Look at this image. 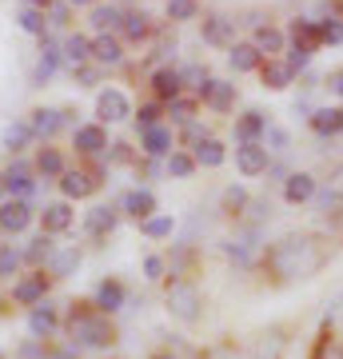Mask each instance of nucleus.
<instances>
[{"instance_id": "37998d69", "label": "nucleus", "mask_w": 343, "mask_h": 359, "mask_svg": "<svg viewBox=\"0 0 343 359\" xmlns=\"http://www.w3.org/2000/svg\"><path fill=\"white\" fill-rule=\"evenodd\" d=\"M40 172H44V176H60L64 172V160L56 152H44L40 156Z\"/></svg>"}, {"instance_id": "5701e85b", "label": "nucleus", "mask_w": 343, "mask_h": 359, "mask_svg": "<svg viewBox=\"0 0 343 359\" xmlns=\"http://www.w3.org/2000/svg\"><path fill=\"white\" fill-rule=\"evenodd\" d=\"M60 124H64V112H56V108H40V112H32V132H36V136H52Z\"/></svg>"}, {"instance_id": "c9c22d12", "label": "nucleus", "mask_w": 343, "mask_h": 359, "mask_svg": "<svg viewBox=\"0 0 343 359\" xmlns=\"http://www.w3.org/2000/svg\"><path fill=\"white\" fill-rule=\"evenodd\" d=\"M52 252H56V248H52L48 240H44V236H36V240L28 244L25 259H28V264H48V259H52Z\"/></svg>"}, {"instance_id": "79ce46f5", "label": "nucleus", "mask_w": 343, "mask_h": 359, "mask_svg": "<svg viewBox=\"0 0 343 359\" xmlns=\"http://www.w3.org/2000/svg\"><path fill=\"white\" fill-rule=\"evenodd\" d=\"M243 204H248V192H243V188H236V184H231L228 192H224V208H228V212H240Z\"/></svg>"}, {"instance_id": "ddd939ff", "label": "nucleus", "mask_w": 343, "mask_h": 359, "mask_svg": "<svg viewBox=\"0 0 343 359\" xmlns=\"http://www.w3.org/2000/svg\"><path fill=\"white\" fill-rule=\"evenodd\" d=\"M92 188H96V180H92L88 172H64V180H60V192L68 196V200H80V196H88Z\"/></svg>"}, {"instance_id": "4468645a", "label": "nucleus", "mask_w": 343, "mask_h": 359, "mask_svg": "<svg viewBox=\"0 0 343 359\" xmlns=\"http://www.w3.org/2000/svg\"><path fill=\"white\" fill-rule=\"evenodd\" d=\"M231 32H236V20H228V16L203 20V40L208 44H231Z\"/></svg>"}, {"instance_id": "e433bc0d", "label": "nucleus", "mask_w": 343, "mask_h": 359, "mask_svg": "<svg viewBox=\"0 0 343 359\" xmlns=\"http://www.w3.org/2000/svg\"><path fill=\"white\" fill-rule=\"evenodd\" d=\"M180 84H188V88L203 92V88H208V72H203L200 65H188V68H180Z\"/></svg>"}, {"instance_id": "dca6fc26", "label": "nucleus", "mask_w": 343, "mask_h": 359, "mask_svg": "<svg viewBox=\"0 0 343 359\" xmlns=\"http://www.w3.org/2000/svg\"><path fill=\"white\" fill-rule=\"evenodd\" d=\"M60 56H64V65L80 68L92 56V40L88 36H68V40H64V48H60Z\"/></svg>"}, {"instance_id": "b1692460", "label": "nucleus", "mask_w": 343, "mask_h": 359, "mask_svg": "<svg viewBox=\"0 0 343 359\" xmlns=\"http://www.w3.org/2000/svg\"><path fill=\"white\" fill-rule=\"evenodd\" d=\"M196 164L220 168V164H224V144H220V140H200V144H196Z\"/></svg>"}, {"instance_id": "20e7f679", "label": "nucleus", "mask_w": 343, "mask_h": 359, "mask_svg": "<svg viewBox=\"0 0 343 359\" xmlns=\"http://www.w3.org/2000/svg\"><path fill=\"white\" fill-rule=\"evenodd\" d=\"M236 168H240L243 176H260V172H267V148L264 144H240L236 148Z\"/></svg>"}, {"instance_id": "4be33fe9", "label": "nucleus", "mask_w": 343, "mask_h": 359, "mask_svg": "<svg viewBox=\"0 0 343 359\" xmlns=\"http://www.w3.org/2000/svg\"><path fill=\"white\" fill-rule=\"evenodd\" d=\"M84 228H88L92 236H108V231L116 228V212L112 208H92L88 219H84Z\"/></svg>"}, {"instance_id": "7c9ffc66", "label": "nucleus", "mask_w": 343, "mask_h": 359, "mask_svg": "<svg viewBox=\"0 0 343 359\" xmlns=\"http://www.w3.org/2000/svg\"><path fill=\"white\" fill-rule=\"evenodd\" d=\"M120 25V8H116V4H96V8H92V28H116Z\"/></svg>"}, {"instance_id": "412c9836", "label": "nucleus", "mask_w": 343, "mask_h": 359, "mask_svg": "<svg viewBox=\"0 0 343 359\" xmlns=\"http://www.w3.org/2000/svg\"><path fill=\"white\" fill-rule=\"evenodd\" d=\"M72 228V208L68 204H48L44 208V231H68Z\"/></svg>"}, {"instance_id": "72a5a7b5", "label": "nucleus", "mask_w": 343, "mask_h": 359, "mask_svg": "<svg viewBox=\"0 0 343 359\" xmlns=\"http://www.w3.org/2000/svg\"><path fill=\"white\" fill-rule=\"evenodd\" d=\"M120 28H124L128 40H144V36H148V16L132 13V16H124V20H120Z\"/></svg>"}, {"instance_id": "c85d7f7f", "label": "nucleus", "mask_w": 343, "mask_h": 359, "mask_svg": "<svg viewBox=\"0 0 343 359\" xmlns=\"http://www.w3.org/2000/svg\"><path fill=\"white\" fill-rule=\"evenodd\" d=\"M255 48H260V56H271L283 48V36L276 28H255Z\"/></svg>"}, {"instance_id": "8fccbe9b", "label": "nucleus", "mask_w": 343, "mask_h": 359, "mask_svg": "<svg viewBox=\"0 0 343 359\" xmlns=\"http://www.w3.org/2000/svg\"><path fill=\"white\" fill-rule=\"evenodd\" d=\"M184 140H196V144H200V140H208V136H203L200 124H188V128H184Z\"/></svg>"}, {"instance_id": "a878e982", "label": "nucleus", "mask_w": 343, "mask_h": 359, "mask_svg": "<svg viewBox=\"0 0 343 359\" xmlns=\"http://www.w3.org/2000/svg\"><path fill=\"white\" fill-rule=\"evenodd\" d=\"M260 132H267V120H264L260 112H248V116L240 120V124H236V136H240L243 144H252L255 136H260Z\"/></svg>"}, {"instance_id": "603ef678", "label": "nucleus", "mask_w": 343, "mask_h": 359, "mask_svg": "<svg viewBox=\"0 0 343 359\" xmlns=\"http://www.w3.org/2000/svg\"><path fill=\"white\" fill-rule=\"evenodd\" d=\"M52 25H68V8H64V4L52 8Z\"/></svg>"}, {"instance_id": "58836bf2", "label": "nucleus", "mask_w": 343, "mask_h": 359, "mask_svg": "<svg viewBox=\"0 0 343 359\" xmlns=\"http://www.w3.org/2000/svg\"><path fill=\"white\" fill-rule=\"evenodd\" d=\"M316 32H319L323 44H339V40H343V20H319Z\"/></svg>"}, {"instance_id": "aec40b11", "label": "nucleus", "mask_w": 343, "mask_h": 359, "mask_svg": "<svg viewBox=\"0 0 343 359\" xmlns=\"http://www.w3.org/2000/svg\"><path fill=\"white\" fill-rule=\"evenodd\" d=\"M231 68L236 72H252V68H260V48L255 44H231Z\"/></svg>"}, {"instance_id": "13d9d810", "label": "nucleus", "mask_w": 343, "mask_h": 359, "mask_svg": "<svg viewBox=\"0 0 343 359\" xmlns=\"http://www.w3.org/2000/svg\"><path fill=\"white\" fill-rule=\"evenodd\" d=\"M0 359H4V351H0Z\"/></svg>"}, {"instance_id": "f3484780", "label": "nucleus", "mask_w": 343, "mask_h": 359, "mask_svg": "<svg viewBox=\"0 0 343 359\" xmlns=\"http://www.w3.org/2000/svg\"><path fill=\"white\" fill-rule=\"evenodd\" d=\"M92 56H96L100 65H120V60H124V48H120L116 36H96L92 40Z\"/></svg>"}, {"instance_id": "cd10ccee", "label": "nucleus", "mask_w": 343, "mask_h": 359, "mask_svg": "<svg viewBox=\"0 0 343 359\" xmlns=\"http://www.w3.org/2000/svg\"><path fill=\"white\" fill-rule=\"evenodd\" d=\"M152 84H156V92H160V96H168V100H172V96H180V72H176V68H160V72L152 76Z\"/></svg>"}, {"instance_id": "09e8293b", "label": "nucleus", "mask_w": 343, "mask_h": 359, "mask_svg": "<svg viewBox=\"0 0 343 359\" xmlns=\"http://www.w3.org/2000/svg\"><path fill=\"white\" fill-rule=\"evenodd\" d=\"M328 188H331V196H343V164L331 172V180H328Z\"/></svg>"}, {"instance_id": "6e6552de", "label": "nucleus", "mask_w": 343, "mask_h": 359, "mask_svg": "<svg viewBox=\"0 0 343 359\" xmlns=\"http://www.w3.org/2000/svg\"><path fill=\"white\" fill-rule=\"evenodd\" d=\"M120 208H124L132 219H148L156 212V196L148 192V188H136V192H128L124 200H120Z\"/></svg>"}, {"instance_id": "de8ad7c7", "label": "nucleus", "mask_w": 343, "mask_h": 359, "mask_svg": "<svg viewBox=\"0 0 343 359\" xmlns=\"http://www.w3.org/2000/svg\"><path fill=\"white\" fill-rule=\"evenodd\" d=\"M144 271H148V280H160V276H164V259L148 256V259H144Z\"/></svg>"}, {"instance_id": "f704fd0d", "label": "nucleus", "mask_w": 343, "mask_h": 359, "mask_svg": "<svg viewBox=\"0 0 343 359\" xmlns=\"http://www.w3.org/2000/svg\"><path fill=\"white\" fill-rule=\"evenodd\" d=\"M20 259H25V252H20V248H13V244L0 248V280H4V276H13V271L20 268Z\"/></svg>"}, {"instance_id": "4c0bfd02", "label": "nucleus", "mask_w": 343, "mask_h": 359, "mask_svg": "<svg viewBox=\"0 0 343 359\" xmlns=\"http://www.w3.org/2000/svg\"><path fill=\"white\" fill-rule=\"evenodd\" d=\"M20 28H25V32H32V36H44V13L28 4L25 13H20Z\"/></svg>"}, {"instance_id": "864d4df0", "label": "nucleus", "mask_w": 343, "mask_h": 359, "mask_svg": "<svg viewBox=\"0 0 343 359\" xmlns=\"http://www.w3.org/2000/svg\"><path fill=\"white\" fill-rule=\"evenodd\" d=\"M28 4H32V8H44V4H52V0H28Z\"/></svg>"}, {"instance_id": "6ab92c4d", "label": "nucleus", "mask_w": 343, "mask_h": 359, "mask_svg": "<svg viewBox=\"0 0 343 359\" xmlns=\"http://www.w3.org/2000/svg\"><path fill=\"white\" fill-rule=\"evenodd\" d=\"M140 148H144L148 156H164L168 148H172V132H168V128H160V124H156V128H144Z\"/></svg>"}, {"instance_id": "2eb2a0df", "label": "nucleus", "mask_w": 343, "mask_h": 359, "mask_svg": "<svg viewBox=\"0 0 343 359\" xmlns=\"http://www.w3.org/2000/svg\"><path fill=\"white\" fill-rule=\"evenodd\" d=\"M96 308H104V311H120V308H124V287H120L116 280L96 283Z\"/></svg>"}, {"instance_id": "7ed1b4c3", "label": "nucleus", "mask_w": 343, "mask_h": 359, "mask_svg": "<svg viewBox=\"0 0 343 359\" xmlns=\"http://www.w3.org/2000/svg\"><path fill=\"white\" fill-rule=\"evenodd\" d=\"M168 308L176 311L184 323H196V316H200V292L188 287V283H180V287H172V295H168Z\"/></svg>"}, {"instance_id": "5fc2aeb1", "label": "nucleus", "mask_w": 343, "mask_h": 359, "mask_svg": "<svg viewBox=\"0 0 343 359\" xmlns=\"http://www.w3.org/2000/svg\"><path fill=\"white\" fill-rule=\"evenodd\" d=\"M68 4H92V0H68Z\"/></svg>"}, {"instance_id": "a19ab883", "label": "nucleus", "mask_w": 343, "mask_h": 359, "mask_svg": "<svg viewBox=\"0 0 343 359\" xmlns=\"http://www.w3.org/2000/svg\"><path fill=\"white\" fill-rule=\"evenodd\" d=\"M288 65H292V72L307 68V65H311V48H307V44H295V48H292V56H288Z\"/></svg>"}, {"instance_id": "0eeeda50", "label": "nucleus", "mask_w": 343, "mask_h": 359, "mask_svg": "<svg viewBox=\"0 0 343 359\" xmlns=\"http://www.w3.org/2000/svg\"><path fill=\"white\" fill-rule=\"evenodd\" d=\"M311 128H316V136H339L343 132V108H316L311 112Z\"/></svg>"}, {"instance_id": "c03bdc74", "label": "nucleus", "mask_w": 343, "mask_h": 359, "mask_svg": "<svg viewBox=\"0 0 343 359\" xmlns=\"http://www.w3.org/2000/svg\"><path fill=\"white\" fill-rule=\"evenodd\" d=\"M264 136H267V144H271L267 152H288V132L283 128H267Z\"/></svg>"}, {"instance_id": "9b49d317", "label": "nucleus", "mask_w": 343, "mask_h": 359, "mask_svg": "<svg viewBox=\"0 0 343 359\" xmlns=\"http://www.w3.org/2000/svg\"><path fill=\"white\" fill-rule=\"evenodd\" d=\"M44 292H48V280H44V276H28L25 283L13 287L16 304H44Z\"/></svg>"}, {"instance_id": "f257e3e1", "label": "nucleus", "mask_w": 343, "mask_h": 359, "mask_svg": "<svg viewBox=\"0 0 343 359\" xmlns=\"http://www.w3.org/2000/svg\"><path fill=\"white\" fill-rule=\"evenodd\" d=\"M72 339H76L80 347H108L112 344V327H108V320H100V316H88V311H72Z\"/></svg>"}, {"instance_id": "473e14b6", "label": "nucleus", "mask_w": 343, "mask_h": 359, "mask_svg": "<svg viewBox=\"0 0 343 359\" xmlns=\"http://www.w3.org/2000/svg\"><path fill=\"white\" fill-rule=\"evenodd\" d=\"M52 276H68L72 268H80V256H76V248H68V252H52Z\"/></svg>"}, {"instance_id": "3c124183", "label": "nucleus", "mask_w": 343, "mask_h": 359, "mask_svg": "<svg viewBox=\"0 0 343 359\" xmlns=\"http://www.w3.org/2000/svg\"><path fill=\"white\" fill-rule=\"evenodd\" d=\"M328 84H331V92H335V96H343V72H331Z\"/></svg>"}, {"instance_id": "393cba45", "label": "nucleus", "mask_w": 343, "mask_h": 359, "mask_svg": "<svg viewBox=\"0 0 343 359\" xmlns=\"http://www.w3.org/2000/svg\"><path fill=\"white\" fill-rule=\"evenodd\" d=\"M140 231L148 236V240H164V236L176 231V219L172 216H148V219H140Z\"/></svg>"}, {"instance_id": "ea45409f", "label": "nucleus", "mask_w": 343, "mask_h": 359, "mask_svg": "<svg viewBox=\"0 0 343 359\" xmlns=\"http://www.w3.org/2000/svg\"><path fill=\"white\" fill-rule=\"evenodd\" d=\"M196 8H200L196 0H168V16H172V20H191Z\"/></svg>"}, {"instance_id": "6e6d98bb", "label": "nucleus", "mask_w": 343, "mask_h": 359, "mask_svg": "<svg viewBox=\"0 0 343 359\" xmlns=\"http://www.w3.org/2000/svg\"><path fill=\"white\" fill-rule=\"evenodd\" d=\"M152 359H172V355H152Z\"/></svg>"}, {"instance_id": "a211bd4d", "label": "nucleus", "mask_w": 343, "mask_h": 359, "mask_svg": "<svg viewBox=\"0 0 343 359\" xmlns=\"http://www.w3.org/2000/svg\"><path fill=\"white\" fill-rule=\"evenodd\" d=\"M28 327H32V335H52L56 332V308L52 304H36L32 316H28Z\"/></svg>"}, {"instance_id": "9d476101", "label": "nucleus", "mask_w": 343, "mask_h": 359, "mask_svg": "<svg viewBox=\"0 0 343 359\" xmlns=\"http://www.w3.org/2000/svg\"><path fill=\"white\" fill-rule=\"evenodd\" d=\"M76 148L80 152H88V156H96V152H104L108 148V136H104V128L100 124H84V128H76Z\"/></svg>"}, {"instance_id": "2f4dec72", "label": "nucleus", "mask_w": 343, "mask_h": 359, "mask_svg": "<svg viewBox=\"0 0 343 359\" xmlns=\"http://www.w3.org/2000/svg\"><path fill=\"white\" fill-rule=\"evenodd\" d=\"M191 172H196V156H188V152H172V160H168V176L188 180Z\"/></svg>"}, {"instance_id": "c756f323", "label": "nucleus", "mask_w": 343, "mask_h": 359, "mask_svg": "<svg viewBox=\"0 0 343 359\" xmlns=\"http://www.w3.org/2000/svg\"><path fill=\"white\" fill-rule=\"evenodd\" d=\"M292 65H267L264 68V84L267 88H288V84H292Z\"/></svg>"}, {"instance_id": "f8f14e48", "label": "nucleus", "mask_w": 343, "mask_h": 359, "mask_svg": "<svg viewBox=\"0 0 343 359\" xmlns=\"http://www.w3.org/2000/svg\"><path fill=\"white\" fill-rule=\"evenodd\" d=\"M64 56H60V48L52 44V40H44L40 44V65H36V72H32V84H44V80L56 72V65H60Z\"/></svg>"}, {"instance_id": "1a4fd4ad", "label": "nucleus", "mask_w": 343, "mask_h": 359, "mask_svg": "<svg viewBox=\"0 0 343 359\" xmlns=\"http://www.w3.org/2000/svg\"><path fill=\"white\" fill-rule=\"evenodd\" d=\"M208 108H216V112H228L231 104H236V84H224V80H208V88L200 92Z\"/></svg>"}, {"instance_id": "f03ea898", "label": "nucleus", "mask_w": 343, "mask_h": 359, "mask_svg": "<svg viewBox=\"0 0 343 359\" xmlns=\"http://www.w3.org/2000/svg\"><path fill=\"white\" fill-rule=\"evenodd\" d=\"M96 116H100L104 124H120V120L132 116V104H128L124 92L108 88V92H100V100H96Z\"/></svg>"}, {"instance_id": "a18cd8bd", "label": "nucleus", "mask_w": 343, "mask_h": 359, "mask_svg": "<svg viewBox=\"0 0 343 359\" xmlns=\"http://www.w3.org/2000/svg\"><path fill=\"white\" fill-rule=\"evenodd\" d=\"M168 112H172V120H188V116H191V100L172 96V108H168Z\"/></svg>"}, {"instance_id": "4d7b16f0", "label": "nucleus", "mask_w": 343, "mask_h": 359, "mask_svg": "<svg viewBox=\"0 0 343 359\" xmlns=\"http://www.w3.org/2000/svg\"><path fill=\"white\" fill-rule=\"evenodd\" d=\"M0 192H4V180H0Z\"/></svg>"}, {"instance_id": "49530a36", "label": "nucleus", "mask_w": 343, "mask_h": 359, "mask_svg": "<svg viewBox=\"0 0 343 359\" xmlns=\"http://www.w3.org/2000/svg\"><path fill=\"white\" fill-rule=\"evenodd\" d=\"M136 120H140V128H156V120H160V108H156V104H144Z\"/></svg>"}, {"instance_id": "423d86ee", "label": "nucleus", "mask_w": 343, "mask_h": 359, "mask_svg": "<svg viewBox=\"0 0 343 359\" xmlns=\"http://www.w3.org/2000/svg\"><path fill=\"white\" fill-rule=\"evenodd\" d=\"M316 196V176H307V172H292L288 184H283V200L288 204H307Z\"/></svg>"}, {"instance_id": "bb28decb", "label": "nucleus", "mask_w": 343, "mask_h": 359, "mask_svg": "<svg viewBox=\"0 0 343 359\" xmlns=\"http://www.w3.org/2000/svg\"><path fill=\"white\" fill-rule=\"evenodd\" d=\"M32 136H36L32 124H8V128H4V148H8V152H20Z\"/></svg>"}, {"instance_id": "39448f33", "label": "nucleus", "mask_w": 343, "mask_h": 359, "mask_svg": "<svg viewBox=\"0 0 343 359\" xmlns=\"http://www.w3.org/2000/svg\"><path fill=\"white\" fill-rule=\"evenodd\" d=\"M28 219H32V208H28L25 200H8V204L0 208V228L8 231V236L25 231V228H28Z\"/></svg>"}]
</instances>
